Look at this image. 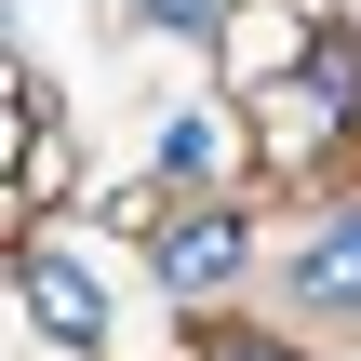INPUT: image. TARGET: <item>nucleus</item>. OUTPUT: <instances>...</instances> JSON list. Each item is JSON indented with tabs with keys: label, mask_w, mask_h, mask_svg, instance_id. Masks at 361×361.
Returning a JSON list of instances; mask_svg holds the SVG:
<instances>
[{
	"label": "nucleus",
	"mask_w": 361,
	"mask_h": 361,
	"mask_svg": "<svg viewBox=\"0 0 361 361\" xmlns=\"http://www.w3.org/2000/svg\"><path fill=\"white\" fill-rule=\"evenodd\" d=\"M67 188V121H54V80L13 67V228H40Z\"/></svg>",
	"instance_id": "nucleus-6"
},
{
	"label": "nucleus",
	"mask_w": 361,
	"mask_h": 361,
	"mask_svg": "<svg viewBox=\"0 0 361 361\" xmlns=\"http://www.w3.org/2000/svg\"><path fill=\"white\" fill-rule=\"evenodd\" d=\"M13 308H27L40 335H67V348H107V281H94L67 241H40V228H13Z\"/></svg>",
	"instance_id": "nucleus-2"
},
{
	"label": "nucleus",
	"mask_w": 361,
	"mask_h": 361,
	"mask_svg": "<svg viewBox=\"0 0 361 361\" xmlns=\"http://www.w3.org/2000/svg\"><path fill=\"white\" fill-rule=\"evenodd\" d=\"M241 121H255V161H335L348 147V121H361V40L348 27H322V54L308 67H281L268 94H241Z\"/></svg>",
	"instance_id": "nucleus-1"
},
{
	"label": "nucleus",
	"mask_w": 361,
	"mask_h": 361,
	"mask_svg": "<svg viewBox=\"0 0 361 361\" xmlns=\"http://www.w3.org/2000/svg\"><path fill=\"white\" fill-rule=\"evenodd\" d=\"M241 255H255V241H241V214H228V201H201V214H174V228H161V295H174V308H214V295L241 281Z\"/></svg>",
	"instance_id": "nucleus-4"
},
{
	"label": "nucleus",
	"mask_w": 361,
	"mask_h": 361,
	"mask_svg": "<svg viewBox=\"0 0 361 361\" xmlns=\"http://www.w3.org/2000/svg\"><path fill=\"white\" fill-rule=\"evenodd\" d=\"M281 281H295V308H308V322H361V188L295 241V268H281Z\"/></svg>",
	"instance_id": "nucleus-5"
},
{
	"label": "nucleus",
	"mask_w": 361,
	"mask_h": 361,
	"mask_svg": "<svg viewBox=\"0 0 361 361\" xmlns=\"http://www.w3.org/2000/svg\"><path fill=\"white\" fill-rule=\"evenodd\" d=\"M241 134H255V121H228V107H174V121H161V188H188V201L228 188V174H241Z\"/></svg>",
	"instance_id": "nucleus-7"
},
{
	"label": "nucleus",
	"mask_w": 361,
	"mask_h": 361,
	"mask_svg": "<svg viewBox=\"0 0 361 361\" xmlns=\"http://www.w3.org/2000/svg\"><path fill=\"white\" fill-rule=\"evenodd\" d=\"M201 361H295L281 335H201Z\"/></svg>",
	"instance_id": "nucleus-9"
},
{
	"label": "nucleus",
	"mask_w": 361,
	"mask_h": 361,
	"mask_svg": "<svg viewBox=\"0 0 361 361\" xmlns=\"http://www.w3.org/2000/svg\"><path fill=\"white\" fill-rule=\"evenodd\" d=\"M134 27H174L188 40V27H228V0H134Z\"/></svg>",
	"instance_id": "nucleus-8"
},
{
	"label": "nucleus",
	"mask_w": 361,
	"mask_h": 361,
	"mask_svg": "<svg viewBox=\"0 0 361 361\" xmlns=\"http://www.w3.org/2000/svg\"><path fill=\"white\" fill-rule=\"evenodd\" d=\"M322 27H335V0H228V94H268L281 67H308L322 54Z\"/></svg>",
	"instance_id": "nucleus-3"
}]
</instances>
